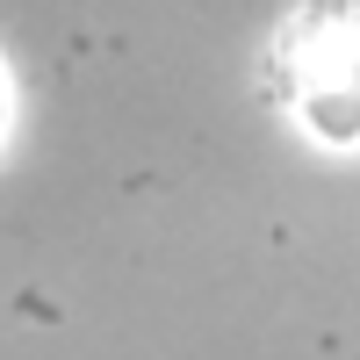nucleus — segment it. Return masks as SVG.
I'll use <instances>...</instances> for the list:
<instances>
[{
	"label": "nucleus",
	"mask_w": 360,
	"mask_h": 360,
	"mask_svg": "<svg viewBox=\"0 0 360 360\" xmlns=\"http://www.w3.org/2000/svg\"><path fill=\"white\" fill-rule=\"evenodd\" d=\"M15 130V72H8V51H0V144Z\"/></svg>",
	"instance_id": "obj_2"
},
{
	"label": "nucleus",
	"mask_w": 360,
	"mask_h": 360,
	"mask_svg": "<svg viewBox=\"0 0 360 360\" xmlns=\"http://www.w3.org/2000/svg\"><path fill=\"white\" fill-rule=\"evenodd\" d=\"M274 94L317 144H360V0H295L274 37Z\"/></svg>",
	"instance_id": "obj_1"
}]
</instances>
